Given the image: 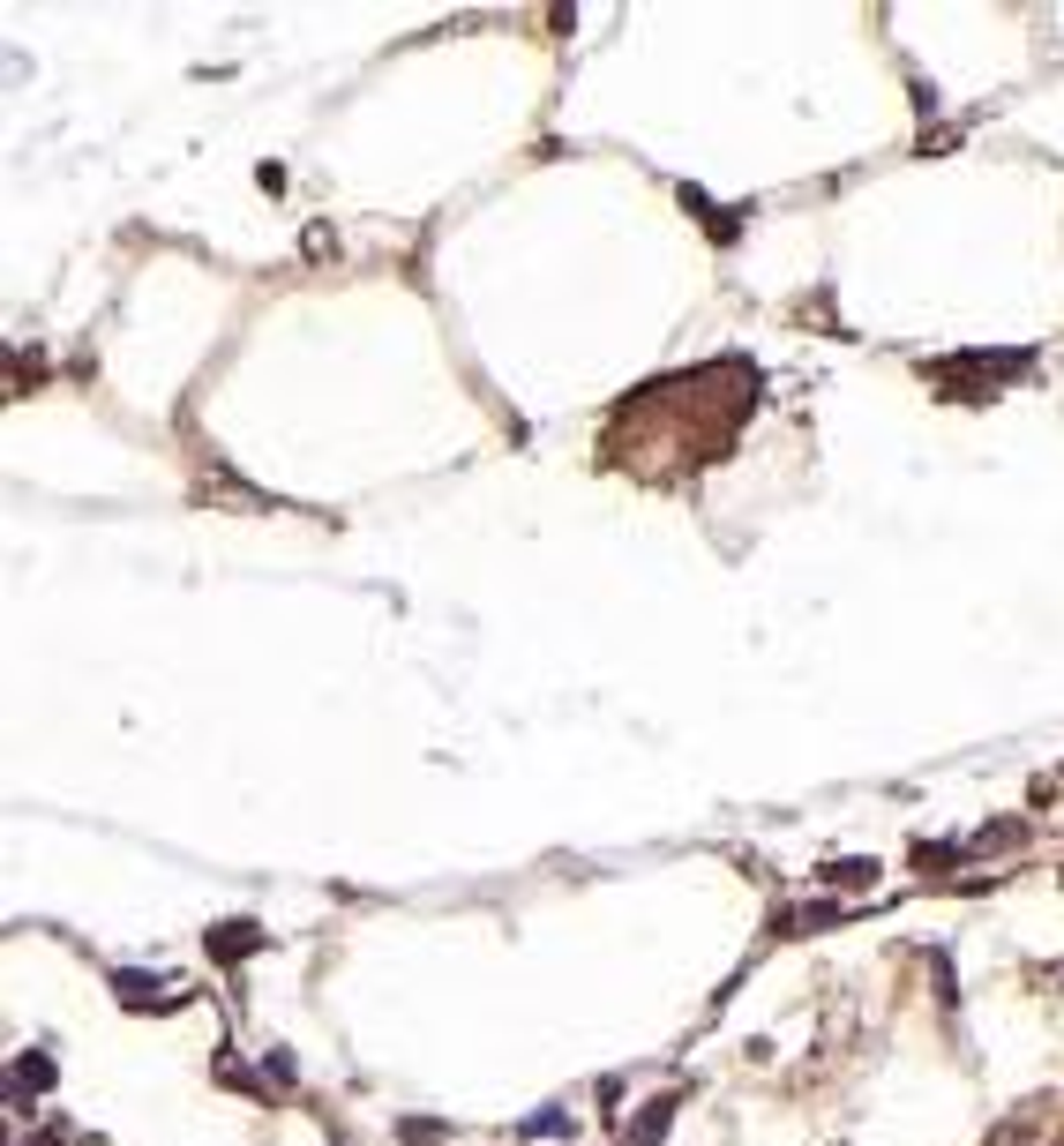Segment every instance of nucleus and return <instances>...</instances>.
I'll use <instances>...</instances> for the list:
<instances>
[{
    "instance_id": "1",
    "label": "nucleus",
    "mask_w": 1064,
    "mask_h": 1146,
    "mask_svg": "<svg viewBox=\"0 0 1064 1146\" xmlns=\"http://www.w3.org/2000/svg\"><path fill=\"white\" fill-rule=\"evenodd\" d=\"M255 944H263V930H248V922H233V930L210 937V952H226V959H240V952H255Z\"/></svg>"
}]
</instances>
